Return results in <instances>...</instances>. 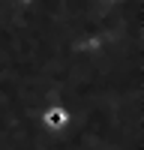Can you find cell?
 Instances as JSON below:
<instances>
[{
	"label": "cell",
	"mask_w": 144,
	"mask_h": 150,
	"mask_svg": "<svg viewBox=\"0 0 144 150\" xmlns=\"http://www.w3.org/2000/svg\"><path fill=\"white\" fill-rule=\"evenodd\" d=\"M66 120H69V114H66L63 108H51V111L45 114V123H48L51 129H60V126H63Z\"/></svg>",
	"instance_id": "cell-1"
}]
</instances>
